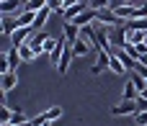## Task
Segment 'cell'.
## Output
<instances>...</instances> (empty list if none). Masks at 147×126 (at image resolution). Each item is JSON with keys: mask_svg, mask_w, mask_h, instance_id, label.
<instances>
[{"mask_svg": "<svg viewBox=\"0 0 147 126\" xmlns=\"http://www.w3.org/2000/svg\"><path fill=\"white\" fill-rule=\"evenodd\" d=\"M96 21H98V23H103V26H121V23H124V21L116 15V10H114V8L96 10Z\"/></svg>", "mask_w": 147, "mask_h": 126, "instance_id": "1", "label": "cell"}, {"mask_svg": "<svg viewBox=\"0 0 147 126\" xmlns=\"http://www.w3.org/2000/svg\"><path fill=\"white\" fill-rule=\"evenodd\" d=\"M137 111H140L137 101H121L119 106H114V108H111V116H134Z\"/></svg>", "mask_w": 147, "mask_h": 126, "instance_id": "2", "label": "cell"}, {"mask_svg": "<svg viewBox=\"0 0 147 126\" xmlns=\"http://www.w3.org/2000/svg\"><path fill=\"white\" fill-rule=\"evenodd\" d=\"M31 34H34V28H31V26H21V28H16L8 39H10V44H13V46H21V44H26V41L31 39Z\"/></svg>", "mask_w": 147, "mask_h": 126, "instance_id": "3", "label": "cell"}, {"mask_svg": "<svg viewBox=\"0 0 147 126\" xmlns=\"http://www.w3.org/2000/svg\"><path fill=\"white\" fill-rule=\"evenodd\" d=\"M47 39H49V34H47L44 28H39V31H34V34H31L28 44H31V49H34L36 54H44V44H47Z\"/></svg>", "mask_w": 147, "mask_h": 126, "instance_id": "4", "label": "cell"}, {"mask_svg": "<svg viewBox=\"0 0 147 126\" xmlns=\"http://www.w3.org/2000/svg\"><path fill=\"white\" fill-rule=\"evenodd\" d=\"M62 36L67 39V44H75V41L80 39V26L72 23V21H65V23H62Z\"/></svg>", "mask_w": 147, "mask_h": 126, "instance_id": "5", "label": "cell"}, {"mask_svg": "<svg viewBox=\"0 0 147 126\" xmlns=\"http://www.w3.org/2000/svg\"><path fill=\"white\" fill-rule=\"evenodd\" d=\"M26 5V0H0V13L10 15V13H21Z\"/></svg>", "mask_w": 147, "mask_h": 126, "instance_id": "6", "label": "cell"}, {"mask_svg": "<svg viewBox=\"0 0 147 126\" xmlns=\"http://www.w3.org/2000/svg\"><path fill=\"white\" fill-rule=\"evenodd\" d=\"M16 85H18V75H16V72H5V75H0V90H3V95L10 93Z\"/></svg>", "mask_w": 147, "mask_h": 126, "instance_id": "7", "label": "cell"}, {"mask_svg": "<svg viewBox=\"0 0 147 126\" xmlns=\"http://www.w3.org/2000/svg\"><path fill=\"white\" fill-rule=\"evenodd\" d=\"M109 62H111V52H106V49H98V59H96V64L90 67V72H93V75H98L103 67H109Z\"/></svg>", "mask_w": 147, "mask_h": 126, "instance_id": "8", "label": "cell"}, {"mask_svg": "<svg viewBox=\"0 0 147 126\" xmlns=\"http://www.w3.org/2000/svg\"><path fill=\"white\" fill-rule=\"evenodd\" d=\"M65 49H67V39H65V36H59V39H57V44H54V49H52V54H49V57H52V62H54V67L59 64V59H62Z\"/></svg>", "mask_w": 147, "mask_h": 126, "instance_id": "9", "label": "cell"}, {"mask_svg": "<svg viewBox=\"0 0 147 126\" xmlns=\"http://www.w3.org/2000/svg\"><path fill=\"white\" fill-rule=\"evenodd\" d=\"M70 59H75V54H72V46L67 44V49H65L59 64H57V72H59V75H67V70H70Z\"/></svg>", "mask_w": 147, "mask_h": 126, "instance_id": "10", "label": "cell"}, {"mask_svg": "<svg viewBox=\"0 0 147 126\" xmlns=\"http://www.w3.org/2000/svg\"><path fill=\"white\" fill-rule=\"evenodd\" d=\"M109 70H111L114 75H121V77H127V75H129V70L124 67V62H121V59H119L116 54H111V62H109Z\"/></svg>", "mask_w": 147, "mask_h": 126, "instance_id": "11", "label": "cell"}, {"mask_svg": "<svg viewBox=\"0 0 147 126\" xmlns=\"http://www.w3.org/2000/svg\"><path fill=\"white\" fill-rule=\"evenodd\" d=\"M52 13H54V10H52L49 5H47V8H41V10H36V21H34V31H39V28H41V26L47 23V18H49Z\"/></svg>", "mask_w": 147, "mask_h": 126, "instance_id": "12", "label": "cell"}, {"mask_svg": "<svg viewBox=\"0 0 147 126\" xmlns=\"http://www.w3.org/2000/svg\"><path fill=\"white\" fill-rule=\"evenodd\" d=\"M72 46V54L75 57H85L88 52H90V41H85V39H78L75 44H70Z\"/></svg>", "mask_w": 147, "mask_h": 126, "instance_id": "13", "label": "cell"}, {"mask_svg": "<svg viewBox=\"0 0 147 126\" xmlns=\"http://www.w3.org/2000/svg\"><path fill=\"white\" fill-rule=\"evenodd\" d=\"M137 95H140V90H137V85L132 82V77L127 75V82H124V101H137Z\"/></svg>", "mask_w": 147, "mask_h": 126, "instance_id": "14", "label": "cell"}, {"mask_svg": "<svg viewBox=\"0 0 147 126\" xmlns=\"http://www.w3.org/2000/svg\"><path fill=\"white\" fill-rule=\"evenodd\" d=\"M0 26H3V34H5V36H10L16 28H21V26H18V18H10V15H3V23H0Z\"/></svg>", "mask_w": 147, "mask_h": 126, "instance_id": "15", "label": "cell"}, {"mask_svg": "<svg viewBox=\"0 0 147 126\" xmlns=\"http://www.w3.org/2000/svg\"><path fill=\"white\" fill-rule=\"evenodd\" d=\"M18 54H21V59H23V62H34V59L39 57V54H36V52L31 49V44H28V41L18 46Z\"/></svg>", "mask_w": 147, "mask_h": 126, "instance_id": "16", "label": "cell"}, {"mask_svg": "<svg viewBox=\"0 0 147 126\" xmlns=\"http://www.w3.org/2000/svg\"><path fill=\"white\" fill-rule=\"evenodd\" d=\"M34 21H36V13L34 10H21L18 13V26H31L34 28Z\"/></svg>", "mask_w": 147, "mask_h": 126, "instance_id": "17", "label": "cell"}, {"mask_svg": "<svg viewBox=\"0 0 147 126\" xmlns=\"http://www.w3.org/2000/svg\"><path fill=\"white\" fill-rule=\"evenodd\" d=\"M80 39H85V41H96V26L93 23H88V26H80Z\"/></svg>", "mask_w": 147, "mask_h": 126, "instance_id": "18", "label": "cell"}, {"mask_svg": "<svg viewBox=\"0 0 147 126\" xmlns=\"http://www.w3.org/2000/svg\"><path fill=\"white\" fill-rule=\"evenodd\" d=\"M124 23H127V28H137V31H145L147 34V18H129Z\"/></svg>", "mask_w": 147, "mask_h": 126, "instance_id": "19", "label": "cell"}, {"mask_svg": "<svg viewBox=\"0 0 147 126\" xmlns=\"http://www.w3.org/2000/svg\"><path fill=\"white\" fill-rule=\"evenodd\" d=\"M41 116H44V119H47V121L52 124V121H57V119H62V108H59V106H52V108H47V111H44Z\"/></svg>", "mask_w": 147, "mask_h": 126, "instance_id": "20", "label": "cell"}, {"mask_svg": "<svg viewBox=\"0 0 147 126\" xmlns=\"http://www.w3.org/2000/svg\"><path fill=\"white\" fill-rule=\"evenodd\" d=\"M147 39L145 31H137V28H129V44H142Z\"/></svg>", "mask_w": 147, "mask_h": 126, "instance_id": "21", "label": "cell"}, {"mask_svg": "<svg viewBox=\"0 0 147 126\" xmlns=\"http://www.w3.org/2000/svg\"><path fill=\"white\" fill-rule=\"evenodd\" d=\"M41 8H47V0H26V5H23V10H41Z\"/></svg>", "mask_w": 147, "mask_h": 126, "instance_id": "22", "label": "cell"}, {"mask_svg": "<svg viewBox=\"0 0 147 126\" xmlns=\"http://www.w3.org/2000/svg\"><path fill=\"white\" fill-rule=\"evenodd\" d=\"M10 121H13V111L3 103V106H0V124H10Z\"/></svg>", "mask_w": 147, "mask_h": 126, "instance_id": "23", "label": "cell"}, {"mask_svg": "<svg viewBox=\"0 0 147 126\" xmlns=\"http://www.w3.org/2000/svg\"><path fill=\"white\" fill-rule=\"evenodd\" d=\"M88 5L93 10H103V8H111V0H88Z\"/></svg>", "mask_w": 147, "mask_h": 126, "instance_id": "24", "label": "cell"}, {"mask_svg": "<svg viewBox=\"0 0 147 126\" xmlns=\"http://www.w3.org/2000/svg\"><path fill=\"white\" fill-rule=\"evenodd\" d=\"M134 124L137 126H147V111H137V113H134Z\"/></svg>", "mask_w": 147, "mask_h": 126, "instance_id": "25", "label": "cell"}, {"mask_svg": "<svg viewBox=\"0 0 147 126\" xmlns=\"http://www.w3.org/2000/svg\"><path fill=\"white\" fill-rule=\"evenodd\" d=\"M21 121H28L26 113H23V111H13V121H10V124H21Z\"/></svg>", "mask_w": 147, "mask_h": 126, "instance_id": "26", "label": "cell"}, {"mask_svg": "<svg viewBox=\"0 0 147 126\" xmlns=\"http://www.w3.org/2000/svg\"><path fill=\"white\" fill-rule=\"evenodd\" d=\"M54 44H57V39H47V44H44V54H52V49H54Z\"/></svg>", "mask_w": 147, "mask_h": 126, "instance_id": "27", "label": "cell"}, {"mask_svg": "<svg viewBox=\"0 0 147 126\" xmlns=\"http://www.w3.org/2000/svg\"><path fill=\"white\" fill-rule=\"evenodd\" d=\"M134 72H140L142 77L147 80V64H142V62H137V67H134Z\"/></svg>", "mask_w": 147, "mask_h": 126, "instance_id": "28", "label": "cell"}, {"mask_svg": "<svg viewBox=\"0 0 147 126\" xmlns=\"http://www.w3.org/2000/svg\"><path fill=\"white\" fill-rule=\"evenodd\" d=\"M137 106H140V111H147V98L145 95H137Z\"/></svg>", "mask_w": 147, "mask_h": 126, "instance_id": "29", "label": "cell"}, {"mask_svg": "<svg viewBox=\"0 0 147 126\" xmlns=\"http://www.w3.org/2000/svg\"><path fill=\"white\" fill-rule=\"evenodd\" d=\"M13 126H34L31 121H21V124H13Z\"/></svg>", "mask_w": 147, "mask_h": 126, "instance_id": "30", "label": "cell"}, {"mask_svg": "<svg viewBox=\"0 0 147 126\" xmlns=\"http://www.w3.org/2000/svg\"><path fill=\"white\" fill-rule=\"evenodd\" d=\"M41 126H49V121H44V124H41Z\"/></svg>", "mask_w": 147, "mask_h": 126, "instance_id": "31", "label": "cell"}, {"mask_svg": "<svg viewBox=\"0 0 147 126\" xmlns=\"http://www.w3.org/2000/svg\"><path fill=\"white\" fill-rule=\"evenodd\" d=\"M0 126H13V124H0Z\"/></svg>", "mask_w": 147, "mask_h": 126, "instance_id": "32", "label": "cell"}, {"mask_svg": "<svg viewBox=\"0 0 147 126\" xmlns=\"http://www.w3.org/2000/svg\"><path fill=\"white\" fill-rule=\"evenodd\" d=\"M121 3H132V0H121Z\"/></svg>", "mask_w": 147, "mask_h": 126, "instance_id": "33", "label": "cell"}]
</instances>
